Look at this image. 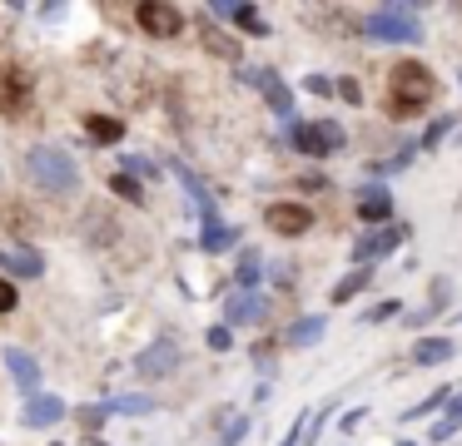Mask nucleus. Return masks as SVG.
Listing matches in <instances>:
<instances>
[{"label": "nucleus", "mask_w": 462, "mask_h": 446, "mask_svg": "<svg viewBox=\"0 0 462 446\" xmlns=\"http://www.w3.org/2000/svg\"><path fill=\"white\" fill-rule=\"evenodd\" d=\"M174 367H180V347H174V342H150L140 357H134V372L150 377V382H154V377H170Z\"/></svg>", "instance_id": "9d476101"}, {"label": "nucleus", "mask_w": 462, "mask_h": 446, "mask_svg": "<svg viewBox=\"0 0 462 446\" xmlns=\"http://www.w3.org/2000/svg\"><path fill=\"white\" fill-rule=\"evenodd\" d=\"M134 20H140V30L154 40H174L184 30V10L174 5V0H140V5H134Z\"/></svg>", "instance_id": "423d86ee"}, {"label": "nucleus", "mask_w": 462, "mask_h": 446, "mask_svg": "<svg viewBox=\"0 0 462 446\" xmlns=\"http://www.w3.org/2000/svg\"><path fill=\"white\" fill-rule=\"evenodd\" d=\"M303 89H309V95H319V99H328L333 95V79L328 75H309V79H303Z\"/></svg>", "instance_id": "4c0bfd02"}, {"label": "nucleus", "mask_w": 462, "mask_h": 446, "mask_svg": "<svg viewBox=\"0 0 462 446\" xmlns=\"http://www.w3.org/2000/svg\"><path fill=\"white\" fill-rule=\"evenodd\" d=\"M432 95H438V75H432L422 59H398V65L388 69V109H393V119H412L418 109L432 105Z\"/></svg>", "instance_id": "f257e3e1"}, {"label": "nucleus", "mask_w": 462, "mask_h": 446, "mask_svg": "<svg viewBox=\"0 0 462 446\" xmlns=\"http://www.w3.org/2000/svg\"><path fill=\"white\" fill-rule=\"evenodd\" d=\"M170 174L180 178L184 188H189V198L199 204V218H204V223H209V218H219V208H214V194L199 184V178H194V168H189V164H180V159H174V164H170Z\"/></svg>", "instance_id": "a211bd4d"}, {"label": "nucleus", "mask_w": 462, "mask_h": 446, "mask_svg": "<svg viewBox=\"0 0 462 446\" xmlns=\"http://www.w3.org/2000/svg\"><path fill=\"white\" fill-rule=\"evenodd\" d=\"M234 243H239V228L234 223H224V218H209V223H204V233H199L204 253H224V248H234Z\"/></svg>", "instance_id": "aec40b11"}, {"label": "nucleus", "mask_w": 462, "mask_h": 446, "mask_svg": "<svg viewBox=\"0 0 462 446\" xmlns=\"http://www.w3.org/2000/svg\"><path fill=\"white\" fill-rule=\"evenodd\" d=\"M15 303H21V297H15V287L5 283V278H0V317H5V313H15Z\"/></svg>", "instance_id": "58836bf2"}, {"label": "nucleus", "mask_w": 462, "mask_h": 446, "mask_svg": "<svg viewBox=\"0 0 462 446\" xmlns=\"http://www.w3.org/2000/svg\"><path fill=\"white\" fill-rule=\"evenodd\" d=\"M393 218V194L383 184H368V188H358V223H388Z\"/></svg>", "instance_id": "4468645a"}, {"label": "nucleus", "mask_w": 462, "mask_h": 446, "mask_svg": "<svg viewBox=\"0 0 462 446\" xmlns=\"http://www.w3.org/2000/svg\"><path fill=\"white\" fill-rule=\"evenodd\" d=\"M85 134H90V144H120L125 124L115 114H85Z\"/></svg>", "instance_id": "4be33fe9"}, {"label": "nucleus", "mask_w": 462, "mask_h": 446, "mask_svg": "<svg viewBox=\"0 0 462 446\" xmlns=\"http://www.w3.org/2000/svg\"><path fill=\"white\" fill-rule=\"evenodd\" d=\"M105 416H110V406H105V402H100V406H80V426H85V432H95Z\"/></svg>", "instance_id": "e433bc0d"}, {"label": "nucleus", "mask_w": 462, "mask_h": 446, "mask_svg": "<svg viewBox=\"0 0 462 446\" xmlns=\"http://www.w3.org/2000/svg\"><path fill=\"white\" fill-rule=\"evenodd\" d=\"M283 144L299 149V154H338V149L348 144V134H343L338 119H313V124L289 119V124H283Z\"/></svg>", "instance_id": "20e7f679"}, {"label": "nucleus", "mask_w": 462, "mask_h": 446, "mask_svg": "<svg viewBox=\"0 0 462 446\" xmlns=\"http://www.w3.org/2000/svg\"><path fill=\"white\" fill-rule=\"evenodd\" d=\"M110 194H120L125 204L144 208V188H140V178H130V174H115V178H110Z\"/></svg>", "instance_id": "c756f323"}, {"label": "nucleus", "mask_w": 462, "mask_h": 446, "mask_svg": "<svg viewBox=\"0 0 462 446\" xmlns=\"http://www.w3.org/2000/svg\"><path fill=\"white\" fill-rule=\"evenodd\" d=\"M263 223H269L273 233H283V238H303L313 228V208H303V204H269V208H263Z\"/></svg>", "instance_id": "1a4fd4ad"}, {"label": "nucleus", "mask_w": 462, "mask_h": 446, "mask_svg": "<svg viewBox=\"0 0 462 446\" xmlns=\"http://www.w3.org/2000/svg\"><path fill=\"white\" fill-rule=\"evenodd\" d=\"M120 164H125V174H144V178H160V164H150V159H140V154H125L120 159Z\"/></svg>", "instance_id": "2f4dec72"}, {"label": "nucleus", "mask_w": 462, "mask_h": 446, "mask_svg": "<svg viewBox=\"0 0 462 446\" xmlns=\"http://www.w3.org/2000/svg\"><path fill=\"white\" fill-rule=\"evenodd\" d=\"M239 79H244V85H254V89H263V99H269V109H273V114L283 119V124H289V119L299 114V109H293V89L283 85V75H279V69L239 65Z\"/></svg>", "instance_id": "39448f33"}, {"label": "nucleus", "mask_w": 462, "mask_h": 446, "mask_svg": "<svg viewBox=\"0 0 462 446\" xmlns=\"http://www.w3.org/2000/svg\"><path fill=\"white\" fill-rule=\"evenodd\" d=\"M408 238V223H383V228H368V233L353 238V268L373 263V258H388L393 248Z\"/></svg>", "instance_id": "0eeeda50"}, {"label": "nucleus", "mask_w": 462, "mask_h": 446, "mask_svg": "<svg viewBox=\"0 0 462 446\" xmlns=\"http://www.w3.org/2000/svg\"><path fill=\"white\" fill-rule=\"evenodd\" d=\"M398 446H412V441H398Z\"/></svg>", "instance_id": "c03bdc74"}, {"label": "nucleus", "mask_w": 462, "mask_h": 446, "mask_svg": "<svg viewBox=\"0 0 462 446\" xmlns=\"http://www.w3.org/2000/svg\"><path fill=\"white\" fill-rule=\"evenodd\" d=\"M199 40H204V50H209V55L229 59V65H244V50H239V40H234V35H224V30L214 25V15H204V20H199Z\"/></svg>", "instance_id": "2eb2a0df"}, {"label": "nucleus", "mask_w": 462, "mask_h": 446, "mask_svg": "<svg viewBox=\"0 0 462 446\" xmlns=\"http://www.w3.org/2000/svg\"><path fill=\"white\" fill-rule=\"evenodd\" d=\"M457 357V347H452V337H418V347H412V362L418 367H438V362H452Z\"/></svg>", "instance_id": "6ab92c4d"}, {"label": "nucleus", "mask_w": 462, "mask_h": 446, "mask_svg": "<svg viewBox=\"0 0 462 446\" xmlns=\"http://www.w3.org/2000/svg\"><path fill=\"white\" fill-rule=\"evenodd\" d=\"M363 40H383V45H418L422 40V20L418 5H378L358 20Z\"/></svg>", "instance_id": "f03ea898"}, {"label": "nucleus", "mask_w": 462, "mask_h": 446, "mask_svg": "<svg viewBox=\"0 0 462 446\" xmlns=\"http://www.w3.org/2000/svg\"><path fill=\"white\" fill-rule=\"evenodd\" d=\"M31 99H35V85L25 69H5L0 75V114L5 119H25L31 114Z\"/></svg>", "instance_id": "6e6552de"}, {"label": "nucleus", "mask_w": 462, "mask_h": 446, "mask_svg": "<svg viewBox=\"0 0 462 446\" xmlns=\"http://www.w3.org/2000/svg\"><path fill=\"white\" fill-rule=\"evenodd\" d=\"M368 283H373V273H368V268H353L348 278H338V283H333V293H328V297H333V303H353V297H358Z\"/></svg>", "instance_id": "b1692460"}, {"label": "nucleus", "mask_w": 462, "mask_h": 446, "mask_svg": "<svg viewBox=\"0 0 462 446\" xmlns=\"http://www.w3.org/2000/svg\"><path fill=\"white\" fill-rule=\"evenodd\" d=\"M323 332H328V317H303V323H293L289 332H283V342L289 347H313Z\"/></svg>", "instance_id": "5701e85b"}, {"label": "nucleus", "mask_w": 462, "mask_h": 446, "mask_svg": "<svg viewBox=\"0 0 462 446\" xmlns=\"http://www.w3.org/2000/svg\"><path fill=\"white\" fill-rule=\"evenodd\" d=\"M105 406H110V416H150L154 412V402H150V396H110V402H105Z\"/></svg>", "instance_id": "c85d7f7f"}, {"label": "nucleus", "mask_w": 462, "mask_h": 446, "mask_svg": "<svg viewBox=\"0 0 462 446\" xmlns=\"http://www.w3.org/2000/svg\"><path fill=\"white\" fill-rule=\"evenodd\" d=\"M452 317H457V323H462V313H452Z\"/></svg>", "instance_id": "37998d69"}, {"label": "nucleus", "mask_w": 462, "mask_h": 446, "mask_svg": "<svg viewBox=\"0 0 462 446\" xmlns=\"http://www.w3.org/2000/svg\"><path fill=\"white\" fill-rule=\"evenodd\" d=\"M5 367H11V377L21 382L25 402H31V396H41V362H35L31 352H21V347H5Z\"/></svg>", "instance_id": "ddd939ff"}, {"label": "nucleus", "mask_w": 462, "mask_h": 446, "mask_svg": "<svg viewBox=\"0 0 462 446\" xmlns=\"http://www.w3.org/2000/svg\"><path fill=\"white\" fill-rule=\"evenodd\" d=\"M263 313H269V303H263L259 293H234L229 303H224V317H229L224 327H259Z\"/></svg>", "instance_id": "f8f14e48"}, {"label": "nucleus", "mask_w": 462, "mask_h": 446, "mask_svg": "<svg viewBox=\"0 0 462 446\" xmlns=\"http://www.w3.org/2000/svg\"><path fill=\"white\" fill-rule=\"evenodd\" d=\"M25 174L41 188H51V194H75V188H80V164L55 144H35L31 154H25Z\"/></svg>", "instance_id": "7ed1b4c3"}, {"label": "nucleus", "mask_w": 462, "mask_h": 446, "mask_svg": "<svg viewBox=\"0 0 462 446\" xmlns=\"http://www.w3.org/2000/svg\"><path fill=\"white\" fill-rule=\"evenodd\" d=\"M55 446H60V441H55Z\"/></svg>", "instance_id": "a18cd8bd"}, {"label": "nucleus", "mask_w": 462, "mask_h": 446, "mask_svg": "<svg viewBox=\"0 0 462 446\" xmlns=\"http://www.w3.org/2000/svg\"><path fill=\"white\" fill-rule=\"evenodd\" d=\"M85 446H105V441H95V436H90V441H85Z\"/></svg>", "instance_id": "79ce46f5"}, {"label": "nucleus", "mask_w": 462, "mask_h": 446, "mask_svg": "<svg viewBox=\"0 0 462 446\" xmlns=\"http://www.w3.org/2000/svg\"><path fill=\"white\" fill-rule=\"evenodd\" d=\"M398 313H402V303H398V297H388V303L368 307V313H363V323H393Z\"/></svg>", "instance_id": "473e14b6"}, {"label": "nucleus", "mask_w": 462, "mask_h": 446, "mask_svg": "<svg viewBox=\"0 0 462 446\" xmlns=\"http://www.w3.org/2000/svg\"><path fill=\"white\" fill-rule=\"evenodd\" d=\"M299 184H303V188H328V178H323V174H303Z\"/></svg>", "instance_id": "a19ab883"}, {"label": "nucleus", "mask_w": 462, "mask_h": 446, "mask_svg": "<svg viewBox=\"0 0 462 446\" xmlns=\"http://www.w3.org/2000/svg\"><path fill=\"white\" fill-rule=\"evenodd\" d=\"M204 342H209L214 347V352H229V347H234V332H229V327H209V337H204Z\"/></svg>", "instance_id": "f704fd0d"}, {"label": "nucleus", "mask_w": 462, "mask_h": 446, "mask_svg": "<svg viewBox=\"0 0 462 446\" xmlns=\"http://www.w3.org/2000/svg\"><path fill=\"white\" fill-rule=\"evenodd\" d=\"M259 263H263L259 248H244V253H239V268H234V278H239V293H249V287L259 283Z\"/></svg>", "instance_id": "bb28decb"}, {"label": "nucleus", "mask_w": 462, "mask_h": 446, "mask_svg": "<svg viewBox=\"0 0 462 446\" xmlns=\"http://www.w3.org/2000/svg\"><path fill=\"white\" fill-rule=\"evenodd\" d=\"M452 392H457V387H438V392L422 396L418 406H408V412H402V422H418V416H428V412H442V406L452 402Z\"/></svg>", "instance_id": "a878e982"}, {"label": "nucleus", "mask_w": 462, "mask_h": 446, "mask_svg": "<svg viewBox=\"0 0 462 446\" xmlns=\"http://www.w3.org/2000/svg\"><path fill=\"white\" fill-rule=\"evenodd\" d=\"M0 273H15V278H41V273H45V258L35 253V248L0 243Z\"/></svg>", "instance_id": "9b49d317"}, {"label": "nucleus", "mask_w": 462, "mask_h": 446, "mask_svg": "<svg viewBox=\"0 0 462 446\" xmlns=\"http://www.w3.org/2000/svg\"><path fill=\"white\" fill-rule=\"evenodd\" d=\"M457 426H462V387H457V396L448 402V416H442V422H432L428 441H432V446H438V441H448V436L457 432Z\"/></svg>", "instance_id": "393cba45"}, {"label": "nucleus", "mask_w": 462, "mask_h": 446, "mask_svg": "<svg viewBox=\"0 0 462 446\" xmlns=\"http://www.w3.org/2000/svg\"><path fill=\"white\" fill-rule=\"evenodd\" d=\"M219 446H234V441H244V432H249V416L244 412H219Z\"/></svg>", "instance_id": "cd10ccee"}, {"label": "nucleus", "mask_w": 462, "mask_h": 446, "mask_svg": "<svg viewBox=\"0 0 462 446\" xmlns=\"http://www.w3.org/2000/svg\"><path fill=\"white\" fill-rule=\"evenodd\" d=\"M452 129H457V114H438V119L428 124V134H422V144H418V149H438L442 139L452 134Z\"/></svg>", "instance_id": "7c9ffc66"}, {"label": "nucleus", "mask_w": 462, "mask_h": 446, "mask_svg": "<svg viewBox=\"0 0 462 446\" xmlns=\"http://www.w3.org/2000/svg\"><path fill=\"white\" fill-rule=\"evenodd\" d=\"M120 233H125V228H115L105 208H90V214H85V238H90L95 248H110V243H115V238H120Z\"/></svg>", "instance_id": "412c9836"}, {"label": "nucleus", "mask_w": 462, "mask_h": 446, "mask_svg": "<svg viewBox=\"0 0 462 446\" xmlns=\"http://www.w3.org/2000/svg\"><path fill=\"white\" fill-rule=\"evenodd\" d=\"M412 154H418V144H402L398 159H388V164H373V168H378V174H402V168L412 164Z\"/></svg>", "instance_id": "72a5a7b5"}, {"label": "nucleus", "mask_w": 462, "mask_h": 446, "mask_svg": "<svg viewBox=\"0 0 462 446\" xmlns=\"http://www.w3.org/2000/svg\"><path fill=\"white\" fill-rule=\"evenodd\" d=\"M209 15H224L244 30V35H269V20H263L259 5H209Z\"/></svg>", "instance_id": "f3484780"}, {"label": "nucleus", "mask_w": 462, "mask_h": 446, "mask_svg": "<svg viewBox=\"0 0 462 446\" xmlns=\"http://www.w3.org/2000/svg\"><path fill=\"white\" fill-rule=\"evenodd\" d=\"M333 95L348 99V105H363V85H358V79H338V85H333Z\"/></svg>", "instance_id": "c9c22d12"}, {"label": "nucleus", "mask_w": 462, "mask_h": 446, "mask_svg": "<svg viewBox=\"0 0 462 446\" xmlns=\"http://www.w3.org/2000/svg\"><path fill=\"white\" fill-rule=\"evenodd\" d=\"M60 416H65V402H60V396H51V392L31 396V402L21 406V422L25 426H55Z\"/></svg>", "instance_id": "dca6fc26"}, {"label": "nucleus", "mask_w": 462, "mask_h": 446, "mask_svg": "<svg viewBox=\"0 0 462 446\" xmlns=\"http://www.w3.org/2000/svg\"><path fill=\"white\" fill-rule=\"evenodd\" d=\"M363 416H368V406H353V412H343V432H358Z\"/></svg>", "instance_id": "ea45409f"}]
</instances>
